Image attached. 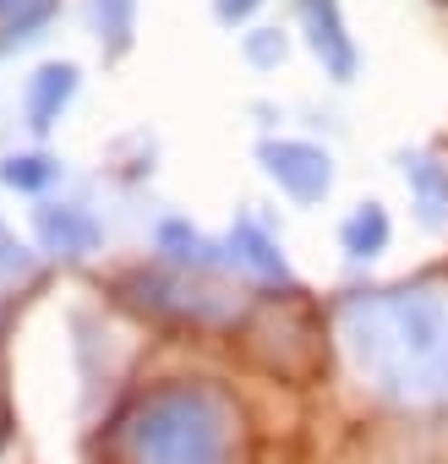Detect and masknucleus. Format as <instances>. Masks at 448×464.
Segmentation results:
<instances>
[{
  "label": "nucleus",
  "instance_id": "obj_4",
  "mask_svg": "<svg viewBox=\"0 0 448 464\" xmlns=\"http://www.w3.org/2000/svg\"><path fill=\"white\" fill-rule=\"evenodd\" d=\"M301 28H307V44H312L317 66L334 82H355L361 50H355L350 23H345V0H301Z\"/></svg>",
  "mask_w": 448,
  "mask_h": 464
},
{
  "label": "nucleus",
  "instance_id": "obj_3",
  "mask_svg": "<svg viewBox=\"0 0 448 464\" xmlns=\"http://www.w3.org/2000/svg\"><path fill=\"white\" fill-rule=\"evenodd\" d=\"M258 164L301 208H312V202H323L334 191V159H328V148H317L307 137H268L258 148Z\"/></svg>",
  "mask_w": 448,
  "mask_h": 464
},
{
  "label": "nucleus",
  "instance_id": "obj_7",
  "mask_svg": "<svg viewBox=\"0 0 448 464\" xmlns=\"http://www.w3.org/2000/svg\"><path fill=\"white\" fill-rule=\"evenodd\" d=\"M224 252H230L236 268H247V274L263 279V285H290V279H296V274H290V257H285V246H279V236H274L263 218H252V213H241V218L230 224Z\"/></svg>",
  "mask_w": 448,
  "mask_h": 464
},
{
  "label": "nucleus",
  "instance_id": "obj_15",
  "mask_svg": "<svg viewBox=\"0 0 448 464\" xmlns=\"http://www.w3.org/2000/svg\"><path fill=\"white\" fill-rule=\"evenodd\" d=\"M258 6H263V0H213L219 23H230V28H236V23H247V17H252Z\"/></svg>",
  "mask_w": 448,
  "mask_h": 464
},
{
  "label": "nucleus",
  "instance_id": "obj_9",
  "mask_svg": "<svg viewBox=\"0 0 448 464\" xmlns=\"http://www.w3.org/2000/svg\"><path fill=\"white\" fill-rule=\"evenodd\" d=\"M77 88H83V72H77L72 61H50V66H39V72L28 77V93H23V115H28V126H34V131H55L61 115L72 110Z\"/></svg>",
  "mask_w": 448,
  "mask_h": 464
},
{
  "label": "nucleus",
  "instance_id": "obj_2",
  "mask_svg": "<svg viewBox=\"0 0 448 464\" xmlns=\"http://www.w3.org/2000/svg\"><path fill=\"white\" fill-rule=\"evenodd\" d=\"M241 410L213 382H164L126 415L131 464H236Z\"/></svg>",
  "mask_w": 448,
  "mask_h": 464
},
{
  "label": "nucleus",
  "instance_id": "obj_8",
  "mask_svg": "<svg viewBox=\"0 0 448 464\" xmlns=\"http://www.w3.org/2000/svg\"><path fill=\"white\" fill-rule=\"evenodd\" d=\"M153 252H159L175 274H213V268L230 263L224 241L202 236L191 218H159V229H153Z\"/></svg>",
  "mask_w": 448,
  "mask_h": 464
},
{
  "label": "nucleus",
  "instance_id": "obj_6",
  "mask_svg": "<svg viewBox=\"0 0 448 464\" xmlns=\"http://www.w3.org/2000/svg\"><path fill=\"white\" fill-rule=\"evenodd\" d=\"M399 180L421 229H448V164L432 148H399Z\"/></svg>",
  "mask_w": 448,
  "mask_h": 464
},
{
  "label": "nucleus",
  "instance_id": "obj_12",
  "mask_svg": "<svg viewBox=\"0 0 448 464\" xmlns=\"http://www.w3.org/2000/svg\"><path fill=\"white\" fill-rule=\"evenodd\" d=\"M0 180H6L12 191L39 197L44 186H55V180H61V159H50V153H12L6 164H0Z\"/></svg>",
  "mask_w": 448,
  "mask_h": 464
},
{
  "label": "nucleus",
  "instance_id": "obj_1",
  "mask_svg": "<svg viewBox=\"0 0 448 464\" xmlns=\"http://www.w3.org/2000/svg\"><path fill=\"white\" fill-rule=\"evenodd\" d=\"M339 344L366 393L399 410H448V290L388 285L339 306Z\"/></svg>",
  "mask_w": 448,
  "mask_h": 464
},
{
  "label": "nucleus",
  "instance_id": "obj_14",
  "mask_svg": "<svg viewBox=\"0 0 448 464\" xmlns=\"http://www.w3.org/2000/svg\"><path fill=\"white\" fill-rule=\"evenodd\" d=\"M285 55H290V44H285L279 28H258V34H247V61H252V66L268 72V66H279Z\"/></svg>",
  "mask_w": 448,
  "mask_h": 464
},
{
  "label": "nucleus",
  "instance_id": "obj_10",
  "mask_svg": "<svg viewBox=\"0 0 448 464\" xmlns=\"http://www.w3.org/2000/svg\"><path fill=\"white\" fill-rule=\"evenodd\" d=\"M388 241H394V218H388L383 202H355V208L345 213V224H339V252H345L350 263L383 257Z\"/></svg>",
  "mask_w": 448,
  "mask_h": 464
},
{
  "label": "nucleus",
  "instance_id": "obj_5",
  "mask_svg": "<svg viewBox=\"0 0 448 464\" xmlns=\"http://www.w3.org/2000/svg\"><path fill=\"white\" fill-rule=\"evenodd\" d=\"M34 236L50 257L61 263H83L104 246V224L83 208V202H39L34 208Z\"/></svg>",
  "mask_w": 448,
  "mask_h": 464
},
{
  "label": "nucleus",
  "instance_id": "obj_13",
  "mask_svg": "<svg viewBox=\"0 0 448 464\" xmlns=\"http://www.w3.org/2000/svg\"><path fill=\"white\" fill-rule=\"evenodd\" d=\"M55 17V0H0V44H23Z\"/></svg>",
  "mask_w": 448,
  "mask_h": 464
},
{
  "label": "nucleus",
  "instance_id": "obj_11",
  "mask_svg": "<svg viewBox=\"0 0 448 464\" xmlns=\"http://www.w3.org/2000/svg\"><path fill=\"white\" fill-rule=\"evenodd\" d=\"M93 34L104 55H126L137 34V0H93Z\"/></svg>",
  "mask_w": 448,
  "mask_h": 464
}]
</instances>
